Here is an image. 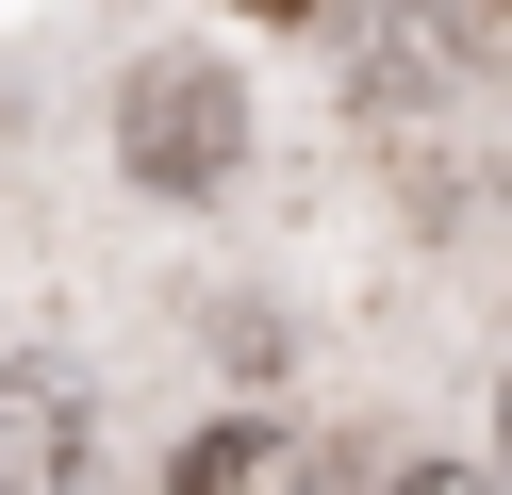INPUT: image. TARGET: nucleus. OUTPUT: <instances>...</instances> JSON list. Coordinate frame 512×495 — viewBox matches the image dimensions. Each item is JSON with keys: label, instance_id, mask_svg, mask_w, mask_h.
Masks as SVG:
<instances>
[{"label": "nucleus", "instance_id": "nucleus-1", "mask_svg": "<svg viewBox=\"0 0 512 495\" xmlns=\"http://www.w3.org/2000/svg\"><path fill=\"white\" fill-rule=\"evenodd\" d=\"M116 165H133L149 198H215L248 165V83L215 50H149L133 83H116Z\"/></svg>", "mask_w": 512, "mask_h": 495}, {"label": "nucleus", "instance_id": "nucleus-2", "mask_svg": "<svg viewBox=\"0 0 512 495\" xmlns=\"http://www.w3.org/2000/svg\"><path fill=\"white\" fill-rule=\"evenodd\" d=\"M83 462H100L83 380L50 347H17V363H0V495H83Z\"/></svg>", "mask_w": 512, "mask_h": 495}, {"label": "nucleus", "instance_id": "nucleus-3", "mask_svg": "<svg viewBox=\"0 0 512 495\" xmlns=\"http://www.w3.org/2000/svg\"><path fill=\"white\" fill-rule=\"evenodd\" d=\"M166 495H331V462H314V429H199V446L166 462Z\"/></svg>", "mask_w": 512, "mask_h": 495}, {"label": "nucleus", "instance_id": "nucleus-4", "mask_svg": "<svg viewBox=\"0 0 512 495\" xmlns=\"http://www.w3.org/2000/svg\"><path fill=\"white\" fill-rule=\"evenodd\" d=\"M397 495H496V479H463V462H413V479Z\"/></svg>", "mask_w": 512, "mask_h": 495}, {"label": "nucleus", "instance_id": "nucleus-5", "mask_svg": "<svg viewBox=\"0 0 512 495\" xmlns=\"http://www.w3.org/2000/svg\"><path fill=\"white\" fill-rule=\"evenodd\" d=\"M496 446H512V380H496Z\"/></svg>", "mask_w": 512, "mask_h": 495}]
</instances>
